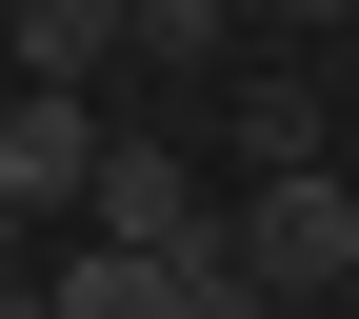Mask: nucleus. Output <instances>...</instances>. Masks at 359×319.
<instances>
[{
    "label": "nucleus",
    "mask_w": 359,
    "mask_h": 319,
    "mask_svg": "<svg viewBox=\"0 0 359 319\" xmlns=\"http://www.w3.org/2000/svg\"><path fill=\"white\" fill-rule=\"evenodd\" d=\"M259 299H359V179H240Z\"/></svg>",
    "instance_id": "obj_1"
},
{
    "label": "nucleus",
    "mask_w": 359,
    "mask_h": 319,
    "mask_svg": "<svg viewBox=\"0 0 359 319\" xmlns=\"http://www.w3.org/2000/svg\"><path fill=\"white\" fill-rule=\"evenodd\" d=\"M100 120H80L60 100V80H20V100H0V219H80V200H100Z\"/></svg>",
    "instance_id": "obj_2"
},
{
    "label": "nucleus",
    "mask_w": 359,
    "mask_h": 319,
    "mask_svg": "<svg viewBox=\"0 0 359 319\" xmlns=\"http://www.w3.org/2000/svg\"><path fill=\"white\" fill-rule=\"evenodd\" d=\"M80 240H120V259H180V240H219V179L180 160V140H120V160H100V200H80Z\"/></svg>",
    "instance_id": "obj_3"
},
{
    "label": "nucleus",
    "mask_w": 359,
    "mask_h": 319,
    "mask_svg": "<svg viewBox=\"0 0 359 319\" xmlns=\"http://www.w3.org/2000/svg\"><path fill=\"white\" fill-rule=\"evenodd\" d=\"M100 60H140V0H20V80H100Z\"/></svg>",
    "instance_id": "obj_4"
},
{
    "label": "nucleus",
    "mask_w": 359,
    "mask_h": 319,
    "mask_svg": "<svg viewBox=\"0 0 359 319\" xmlns=\"http://www.w3.org/2000/svg\"><path fill=\"white\" fill-rule=\"evenodd\" d=\"M160 319H280V299H259V259H240V219L160 259Z\"/></svg>",
    "instance_id": "obj_5"
},
{
    "label": "nucleus",
    "mask_w": 359,
    "mask_h": 319,
    "mask_svg": "<svg viewBox=\"0 0 359 319\" xmlns=\"http://www.w3.org/2000/svg\"><path fill=\"white\" fill-rule=\"evenodd\" d=\"M240 160L259 179H320V80H259V100H240Z\"/></svg>",
    "instance_id": "obj_6"
},
{
    "label": "nucleus",
    "mask_w": 359,
    "mask_h": 319,
    "mask_svg": "<svg viewBox=\"0 0 359 319\" xmlns=\"http://www.w3.org/2000/svg\"><path fill=\"white\" fill-rule=\"evenodd\" d=\"M40 299H60V319H160V259H120V240H80V259H60Z\"/></svg>",
    "instance_id": "obj_7"
},
{
    "label": "nucleus",
    "mask_w": 359,
    "mask_h": 319,
    "mask_svg": "<svg viewBox=\"0 0 359 319\" xmlns=\"http://www.w3.org/2000/svg\"><path fill=\"white\" fill-rule=\"evenodd\" d=\"M140 60H240V0H140Z\"/></svg>",
    "instance_id": "obj_8"
},
{
    "label": "nucleus",
    "mask_w": 359,
    "mask_h": 319,
    "mask_svg": "<svg viewBox=\"0 0 359 319\" xmlns=\"http://www.w3.org/2000/svg\"><path fill=\"white\" fill-rule=\"evenodd\" d=\"M259 20H299V40H320V20H359V0H259Z\"/></svg>",
    "instance_id": "obj_9"
},
{
    "label": "nucleus",
    "mask_w": 359,
    "mask_h": 319,
    "mask_svg": "<svg viewBox=\"0 0 359 319\" xmlns=\"http://www.w3.org/2000/svg\"><path fill=\"white\" fill-rule=\"evenodd\" d=\"M0 319H60V299H40V280H0Z\"/></svg>",
    "instance_id": "obj_10"
},
{
    "label": "nucleus",
    "mask_w": 359,
    "mask_h": 319,
    "mask_svg": "<svg viewBox=\"0 0 359 319\" xmlns=\"http://www.w3.org/2000/svg\"><path fill=\"white\" fill-rule=\"evenodd\" d=\"M0 280H20V219H0Z\"/></svg>",
    "instance_id": "obj_11"
},
{
    "label": "nucleus",
    "mask_w": 359,
    "mask_h": 319,
    "mask_svg": "<svg viewBox=\"0 0 359 319\" xmlns=\"http://www.w3.org/2000/svg\"><path fill=\"white\" fill-rule=\"evenodd\" d=\"M0 100H20V80H0Z\"/></svg>",
    "instance_id": "obj_12"
},
{
    "label": "nucleus",
    "mask_w": 359,
    "mask_h": 319,
    "mask_svg": "<svg viewBox=\"0 0 359 319\" xmlns=\"http://www.w3.org/2000/svg\"><path fill=\"white\" fill-rule=\"evenodd\" d=\"M339 319H359V299H339Z\"/></svg>",
    "instance_id": "obj_13"
}]
</instances>
